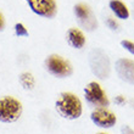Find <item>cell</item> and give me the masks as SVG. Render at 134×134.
Here are the masks:
<instances>
[{
	"instance_id": "1",
	"label": "cell",
	"mask_w": 134,
	"mask_h": 134,
	"mask_svg": "<svg viewBox=\"0 0 134 134\" xmlns=\"http://www.w3.org/2000/svg\"><path fill=\"white\" fill-rule=\"evenodd\" d=\"M55 109L61 117L66 120H77L82 116L83 106L82 101L73 93H61L60 98L55 102Z\"/></svg>"
},
{
	"instance_id": "2",
	"label": "cell",
	"mask_w": 134,
	"mask_h": 134,
	"mask_svg": "<svg viewBox=\"0 0 134 134\" xmlns=\"http://www.w3.org/2000/svg\"><path fill=\"white\" fill-rule=\"evenodd\" d=\"M23 107L20 100L14 96L5 95L0 98V122L14 123L21 117Z\"/></svg>"
},
{
	"instance_id": "3",
	"label": "cell",
	"mask_w": 134,
	"mask_h": 134,
	"mask_svg": "<svg viewBox=\"0 0 134 134\" xmlns=\"http://www.w3.org/2000/svg\"><path fill=\"white\" fill-rule=\"evenodd\" d=\"M89 67L93 74L100 79H105L110 76L111 64L107 54L102 49H93L89 53Z\"/></svg>"
},
{
	"instance_id": "4",
	"label": "cell",
	"mask_w": 134,
	"mask_h": 134,
	"mask_svg": "<svg viewBox=\"0 0 134 134\" xmlns=\"http://www.w3.org/2000/svg\"><path fill=\"white\" fill-rule=\"evenodd\" d=\"M84 98L90 106L95 109H106L110 101L102 90L101 85L96 82H90L84 89Z\"/></svg>"
},
{
	"instance_id": "5",
	"label": "cell",
	"mask_w": 134,
	"mask_h": 134,
	"mask_svg": "<svg viewBox=\"0 0 134 134\" xmlns=\"http://www.w3.org/2000/svg\"><path fill=\"white\" fill-rule=\"evenodd\" d=\"M45 67L50 74L59 78L70 77L73 72L71 64L60 55H50L45 60Z\"/></svg>"
},
{
	"instance_id": "6",
	"label": "cell",
	"mask_w": 134,
	"mask_h": 134,
	"mask_svg": "<svg viewBox=\"0 0 134 134\" xmlns=\"http://www.w3.org/2000/svg\"><path fill=\"white\" fill-rule=\"evenodd\" d=\"M73 11L74 16H76L78 23L82 28H84L88 32H93L98 28V21H96L95 15L88 5L77 4V5H74Z\"/></svg>"
},
{
	"instance_id": "7",
	"label": "cell",
	"mask_w": 134,
	"mask_h": 134,
	"mask_svg": "<svg viewBox=\"0 0 134 134\" xmlns=\"http://www.w3.org/2000/svg\"><path fill=\"white\" fill-rule=\"evenodd\" d=\"M29 9L44 18H54L57 14V5L55 0H26Z\"/></svg>"
},
{
	"instance_id": "8",
	"label": "cell",
	"mask_w": 134,
	"mask_h": 134,
	"mask_svg": "<svg viewBox=\"0 0 134 134\" xmlns=\"http://www.w3.org/2000/svg\"><path fill=\"white\" fill-rule=\"evenodd\" d=\"M90 120L100 128H112L117 122L116 116L107 109H95L90 115Z\"/></svg>"
},
{
	"instance_id": "9",
	"label": "cell",
	"mask_w": 134,
	"mask_h": 134,
	"mask_svg": "<svg viewBox=\"0 0 134 134\" xmlns=\"http://www.w3.org/2000/svg\"><path fill=\"white\" fill-rule=\"evenodd\" d=\"M115 68L122 81L134 85V61L129 59H118L115 64Z\"/></svg>"
},
{
	"instance_id": "10",
	"label": "cell",
	"mask_w": 134,
	"mask_h": 134,
	"mask_svg": "<svg viewBox=\"0 0 134 134\" xmlns=\"http://www.w3.org/2000/svg\"><path fill=\"white\" fill-rule=\"evenodd\" d=\"M67 40L74 49H82L85 45V37L78 28H70L67 31Z\"/></svg>"
},
{
	"instance_id": "11",
	"label": "cell",
	"mask_w": 134,
	"mask_h": 134,
	"mask_svg": "<svg viewBox=\"0 0 134 134\" xmlns=\"http://www.w3.org/2000/svg\"><path fill=\"white\" fill-rule=\"evenodd\" d=\"M109 6L111 9V11L116 15L117 18H120V20H127L129 17V10H128V7L122 1H120V0H111Z\"/></svg>"
},
{
	"instance_id": "12",
	"label": "cell",
	"mask_w": 134,
	"mask_h": 134,
	"mask_svg": "<svg viewBox=\"0 0 134 134\" xmlns=\"http://www.w3.org/2000/svg\"><path fill=\"white\" fill-rule=\"evenodd\" d=\"M20 82H21L22 87L27 90H32L34 88V77L32 76V73H29V72H25V73L21 74V77H20Z\"/></svg>"
},
{
	"instance_id": "13",
	"label": "cell",
	"mask_w": 134,
	"mask_h": 134,
	"mask_svg": "<svg viewBox=\"0 0 134 134\" xmlns=\"http://www.w3.org/2000/svg\"><path fill=\"white\" fill-rule=\"evenodd\" d=\"M15 33L17 37H28V31L22 23H16L15 25Z\"/></svg>"
},
{
	"instance_id": "14",
	"label": "cell",
	"mask_w": 134,
	"mask_h": 134,
	"mask_svg": "<svg viewBox=\"0 0 134 134\" xmlns=\"http://www.w3.org/2000/svg\"><path fill=\"white\" fill-rule=\"evenodd\" d=\"M121 45H122V48H124V49L127 50V51H129L131 54L134 55V43L133 42H129V40H122V42H121Z\"/></svg>"
},
{
	"instance_id": "15",
	"label": "cell",
	"mask_w": 134,
	"mask_h": 134,
	"mask_svg": "<svg viewBox=\"0 0 134 134\" xmlns=\"http://www.w3.org/2000/svg\"><path fill=\"white\" fill-rule=\"evenodd\" d=\"M106 25H107V27H109L110 29H112V31H116V29H118V23H117L113 18L109 17L107 20H106Z\"/></svg>"
},
{
	"instance_id": "16",
	"label": "cell",
	"mask_w": 134,
	"mask_h": 134,
	"mask_svg": "<svg viewBox=\"0 0 134 134\" xmlns=\"http://www.w3.org/2000/svg\"><path fill=\"white\" fill-rule=\"evenodd\" d=\"M121 131H122V134H134V131L128 126H123Z\"/></svg>"
},
{
	"instance_id": "17",
	"label": "cell",
	"mask_w": 134,
	"mask_h": 134,
	"mask_svg": "<svg viewBox=\"0 0 134 134\" xmlns=\"http://www.w3.org/2000/svg\"><path fill=\"white\" fill-rule=\"evenodd\" d=\"M115 102L116 104H118V105H123L124 102H126V100H124V98L122 95H118L115 98Z\"/></svg>"
},
{
	"instance_id": "18",
	"label": "cell",
	"mask_w": 134,
	"mask_h": 134,
	"mask_svg": "<svg viewBox=\"0 0 134 134\" xmlns=\"http://www.w3.org/2000/svg\"><path fill=\"white\" fill-rule=\"evenodd\" d=\"M4 29V18L3 16H1V14H0V32Z\"/></svg>"
},
{
	"instance_id": "19",
	"label": "cell",
	"mask_w": 134,
	"mask_h": 134,
	"mask_svg": "<svg viewBox=\"0 0 134 134\" xmlns=\"http://www.w3.org/2000/svg\"><path fill=\"white\" fill-rule=\"evenodd\" d=\"M131 105H132V107H133V109H134V99L131 101Z\"/></svg>"
},
{
	"instance_id": "20",
	"label": "cell",
	"mask_w": 134,
	"mask_h": 134,
	"mask_svg": "<svg viewBox=\"0 0 134 134\" xmlns=\"http://www.w3.org/2000/svg\"><path fill=\"white\" fill-rule=\"evenodd\" d=\"M96 134H106V133H96Z\"/></svg>"
}]
</instances>
